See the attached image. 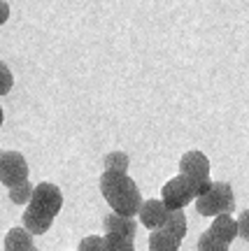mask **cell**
I'll return each mask as SVG.
<instances>
[{
  "instance_id": "8",
  "label": "cell",
  "mask_w": 249,
  "mask_h": 251,
  "mask_svg": "<svg viewBox=\"0 0 249 251\" xmlns=\"http://www.w3.org/2000/svg\"><path fill=\"white\" fill-rule=\"evenodd\" d=\"M54 216H49L47 212L37 209V207L28 205V209L24 212V228H26L30 235H42L52 228Z\"/></svg>"
},
{
  "instance_id": "23",
  "label": "cell",
  "mask_w": 249,
  "mask_h": 251,
  "mask_svg": "<svg viewBox=\"0 0 249 251\" xmlns=\"http://www.w3.org/2000/svg\"><path fill=\"white\" fill-rule=\"evenodd\" d=\"M26 251H37V249H35V247H30V249H26Z\"/></svg>"
},
{
  "instance_id": "20",
  "label": "cell",
  "mask_w": 249,
  "mask_h": 251,
  "mask_svg": "<svg viewBox=\"0 0 249 251\" xmlns=\"http://www.w3.org/2000/svg\"><path fill=\"white\" fill-rule=\"evenodd\" d=\"M238 224V235H240L242 240H247L249 242V209H245L240 214V221H235Z\"/></svg>"
},
{
  "instance_id": "21",
  "label": "cell",
  "mask_w": 249,
  "mask_h": 251,
  "mask_svg": "<svg viewBox=\"0 0 249 251\" xmlns=\"http://www.w3.org/2000/svg\"><path fill=\"white\" fill-rule=\"evenodd\" d=\"M7 19H9V5H7V0H0V26H2Z\"/></svg>"
},
{
  "instance_id": "7",
  "label": "cell",
  "mask_w": 249,
  "mask_h": 251,
  "mask_svg": "<svg viewBox=\"0 0 249 251\" xmlns=\"http://www.w3.org/2000/svg\"><path fill=\"white\" fill-rule=\"evenodd\" d=\"M170 212L172 209H168V207L163 205V200H147V202H142L140 205V221H142L149 230H159L161 226L166 224V219L170 216Z\"/></svg>"
},
{
  "instance_id": "18",
  "label": "cell",
  "mask_w": 249,
  "mask_h": 251,
  "mask_svg": "<svg viewBox=\"0 0 249 251\" xmlns=\"http://www.w3.org/2000/svg\"><path fill=\"white\" fill-rule=\"evenodd\" d=\"M12 84H14V77H12V72L5 63L0 61V96H5L12 91Z\"/></svg>"
},
{
  "instance_id": "17",
  "label": "cell",
  "mask_w": 249,
  "mask_h": 251,
  "mask_svg": "<svg viewBox=\"0 0 249 251\" xmlns=\"http://www.w3.org/2000/svg\"><path fill=\"white\" fill-rule=\"evenodd\" d=\"M105 170L110 172H126L128 170V156L121 151H112L105 156Z\"/></svg>"
},
{
  "instance_id": "5",
  "label": "cell",
  "mask_w": 249,
  "mask_h": 251,
  "mask_svg": "<svg viewBox=\"0 0 249 251\" xmlns=\"http://www.w3.org/2000/svg\"><path fill=\"white\" fill-rule=\"evenodd\" d=\"M161 196H163V205L168 209H182V207H187L196 198V193H194L191 181L179 175V177L170 179L166 186L161 188Z\"/></svg>"
},
{
  "instance_id": "13",
  "label": "cell",
  "mask_w": 249,
  "mask_h": 251,
  "mask_svg": "<svg viewBox=\"0 0 249 251\" xmlns=\"http://www.w3.org/2000/svg\"><path fill=\"white\" fill-rule=\"evenodd\" d=\"M166 233H170L172 237H177L179 242L184 240V233H187V219H184V212H179V209H172L170 216L166 219V224L161 226Z\"/></svg>"
},
{
  "instance_id": "3",
  "label": "cell",
  "mask_w": 249,
  "mask_h": 251,
  "mask_svg": "<svg viewBox=\"0 0 249 251\" xmlns=\"http://www.w3.org/2000/svg\"><path fill=\"white\" fill-rule=\"evenodd\" d=\"M179 175L187 177L194 186V193L203 196L210 191L212 186V179H210V161L203 151H187L179 161Z\"/></svg>"
},
{
  "instance_id": "12",
  "label": "cell",
  "mask_w": 249,
  "mask_h": 251,
  "mask_svg": "<svg viewBox=\"0 0 249 251\" xmlns=\"http://www.w3.org/2000/svg\"><path fill=\"white\" fill-rule=\"evenodd\" d=\"M149 251H179V240L159 228L149 235Z\"/></svg>"
},
{
  "instance_id": "11",
  "label": "cell",
  "mask_w": 249,
  "mask_h": 251,
  "mask_svg": "<svg viewBox=\"0 0 249 251\" xmlns=\"http://www.w3.org/2000/svg\"><path fill=\"white\" fill-rule=\"evenodd\" d=\"M33 247V235L26 228H12L5 235V251H26Z\"/></svg>"
},
{
  "instance_id": "4",
  "label": "cell",
  "mask_w": 249,
  "mask_h": 251,
  "mask_svg": "<svg viewBox=\"0 0 249 251\" xmlns=\"http://www.w3.org/2000/svg\"><path fill=\"white\" fill-rule=\"evenodd\" d=\"M28 179V163L19 151H0V184L7 188Z\"/></svg>"
},
{
  "instance_id": "22",
  "label": "cell",
  "mask_w": 249,
  "mask_h": 251,
  "mask_svg": "<svg viewBox=\"0 0 249 251\" xmlns=\"http://www.w3.org/2000/svg\"><path fill=\"white\" fill-rule=\"evenodd\" d=\"M0 126H2V107H0Z\"/></svg>"
},
{
  "instance_id": "14",
  "label": "cell",
  "mask_w": 249,
  "mask_h": 251,
  "mask_svg": "<svg viewBox=\"0 0 249 251\" xmlns=\"http://www.w3.org/2000/svg\"><path fill=\"white\" fill-rule=\"evenodd\" d=\"M105 242V251H135L133 240H128L124 235H114V233H107L103 237Z\"/></svg>"
},
{
  "instance_id": "15",
  "label": "cell",
  "mask_w": 249,
  "mask_h": 251,
  "mask_svg": "<svg viewBox=\"0 0 249 251\" xmlns=\"http://www.w3.org/2000/svg\"><path fill=\"white\" fill-rule=\"evenodd\" d=\"M30 196H33V184L28 179L9 188V200H12L14 205H26L28 200H30Z\"/></svg>"
},
{
  "instance_id": "1",
  "label": "cell",
  "mask_w": 249,
  "mask_h": 251,
  "mask_svg": "<svg viewBox=\"0 0 249 251\" xmlns=\"http://www.w3.org/2000/svg\"><path fill=\"white\" fill-rule=\"evenodd\" d=\"M100 191L110 207L114 209V214L121 216H135L142 205L140 188L135 186V181L126 172H110L105 170L100 177Z\"/></svg>"
},
{
  "instance_id": "19",
  "label": "cell",
  "mask_w": 249,
  "mask_h": 251,
  "mask_svg": "<svg viewBox=\"0 0 249 251\" xmlns=\"http://www.w3.org/2000/svg\"><path fill=\"white\" fill-rule=\"evenodd\" d=\"M80 251H105V242L98 235H89L80 242Z\"/></svg>"
},
{
  "instance_id": "6",
  "label": "cell",
  "mask_w": 249,
  "mask_h": 251,
  "mask_svg": "<svg viewBox=\"0 0 249 251\" xmlns=\"http://www.w3.org/2000/svg\"><path fill=\"white\" fill-rule=\"evenodd\" d=\"M28 205L42 209V212H47L49 216H56L63 207L61 188L56 186V184H49V181L37 184V186H33V196H30V200H28Z\"/></svg>"
},
{
  "instance_id": "2",
  "label": "cell",
  "mask_w": 249,
  "mask_h": 251,
  "mask_svg": "<svg viewBox=\"0 0 249 251\" xmlns=\"http://www.w3.org/2000/svg\"><path fill=\"white\" fill-rule=\"evenodd\" d=\"M198 214L203 216H219V214H231L235 209V198H233V188L226 181H212V186L207 193L198 196L196 200Z\"/></svg>"
},
{
  "instance_id": "16",
  "label": "cell",
  "mask_w": 249,
  "mask_h": 251,
  "mask_svg": "<svg viewBox=\"0 0 249 251\" xmlns=\"http://www.w3.org/2000/svg\"><path fill=\"white\" fill-rule=\"evenodd\" d=\"M198 251H228V244L221 242L219 237H214L210 230L200 235L198 240Z\"/></svg>"
},
{
  "instance_id": "9",
  "label": "cell",
  "mask_w": 249,
  "mask_h": 251,
  "mask_svg": "<svg viewBox=\"0 0 249 251\" xmlns=\"http://www.w3.org/2000/svg\"><path fill=\"white\" fill-rule=\"evenodd\" d=\"M105 233H114V235H124L128 240H133L138 233V224L133 221V216H121V214H107L105 221Z\"/></svg>"
},
{
  "instance_id": "10",
  "label": "cell",
  "mask_w": 249,
  "mask_h": 251,
  "mask_svg": "<svg viewBox=\"0 0 249 251\" xmlns=\"http://www.w3.org/2000/svg\"><path fill=\"white\" fill-rule=\"evenodd\" d=\"M214 237H219L221 242H226L231 247V242L238 237V224H235V219L231 214H219L214 216V224L207 228Z\"/></svg>"
}]
</instances>
